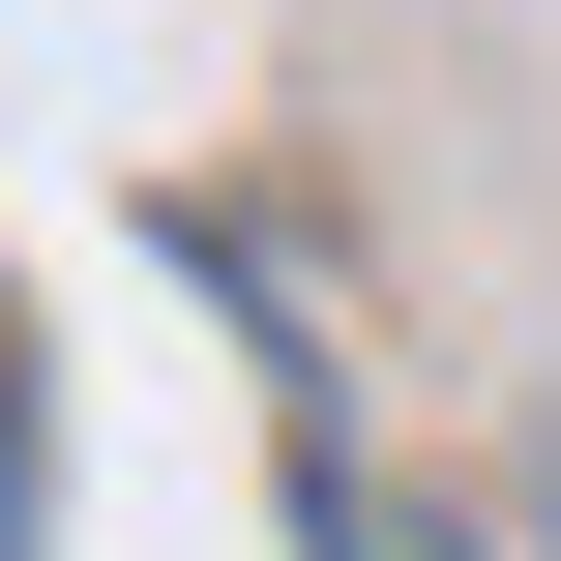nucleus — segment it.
<instances>
[{
    "mask_svg": "<svg viewBox=\"0 0 561 561\" xmlns=\"http://www.w3.org/2000/svg\"><path fill=\"white\" fill-rule=\"evenodd\" d=\"M0 561H30V385H0Z\"/></svg>",
    "mask_w": 561,
    "mask_h": 561,
    "instance_id": "nucleus-1",
    "label": "nucleus"
},
{
    "mask_svg": "<svg viewBox=\"0 0 561 561\" xmlns=\"http://www.w3.org/2000/svg\"><path fill=\"white\" fill-rule=\"evenodd\" d=\"M533 533H561V444H533Z\"/></svg>",
    "mask_w": 561,
    "mask_h": 561,
    "instance_id": "nucleus-2",
    "label": "nucleus"
}]
</instances>
